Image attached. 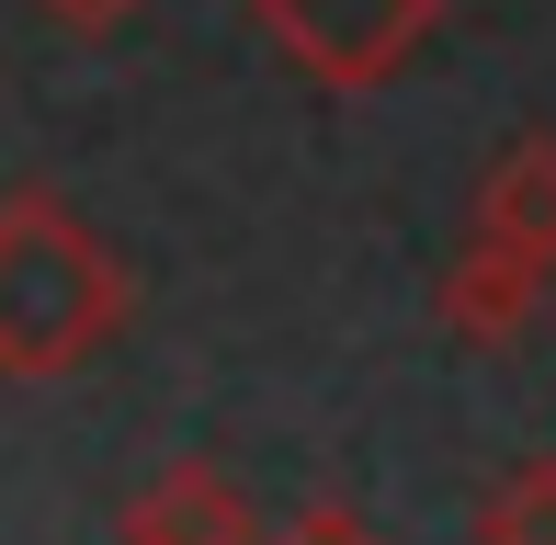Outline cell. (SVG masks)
Wrapping results in <instances>:
<instances>
[{"label":"cell","instance_id":"cell-1","mask_svg":"<svg viewBox=\"0 0 556 545\" xmlns=\"http://www.w3.org/2000/svg\"><path fill=\"white\" fill-rule=\"evenodd\" d=\"M125 330V262L46 182L0 193V376L46 386Z\"/></svg>","mask_w":556,"mask_h":545},{"label":"cell","instance_id":"cell-2","mask_svg":"<svg viewBox=\"0 0 556 545\" xmlns=\"http://www.w3.org/2000/svg\"><path fill=\"white\" fill-rule=\"evenodd\" d=\"M262 35L307 68L318 91H387L397 68L432 46L443 0H250Z\"/></svg>","mask_w":556,"mask_h":545},{"label":"cell","instance_id":"cell-8","mask_svg":"<svg viewBox=\"0 0 556 545\" xmlns=\"http://www.w3.org/2000/svg\"><path fill=\"white\" fill-rule=\"evenodd\" d=\"M46 12H58V23H80V35H114L137 0H46Z\"/></svg>","mask_w":556,"mask_h":545},{"label":"cell","instance_id":"cell-7","mask_svg":"<svg viewBox=\"0 0 556 545\" xmlns=\"http://www.w3.org/2000/svg\"><path fill=\"white\" fill-rule=\"evenodd\" d=\"M273 545H387V534H375L364 511H341V500H307L295 523H273Z\"/></svg>","mask_w":556,"mask_h":545},{"label":"cell","instance_id":"cell-5","mask_svg":"<svg viewBox=\"0 0 556 545\" xmlns=\"http://www.w3.org/2000/svg\"><path fill=\"white\" fill-rule=\"evenodd\" d=\"M477 239H500V251L556 272V137H522V148L489 160V182H477Z\"/></svg>","mask_w":556,"mask_h":545},{"label":"cell","instance_id":"cell-6","mask_svg":"<svg viewBox=\"0 0 556 545\" xmlns=\"http://www.w3.org/2000/svg\"><path fill=\"white\" fill-rule=\"evenodd\" d=\"M477 545H556V455H522L477 489Z\"/></svg>","mask_w":556,"mask_h":545},{"label":"cell","instance_id":"cell-3","mask_svg":"<svg viewBox=\"0 0 556 545\" xmlns=\"http://www.w3.org/2000/svg\"><path fill=\"white\" fill-rule=\"evenodd\" d=\"M432 307H443V330H466V341H522L534 307H545V262L500 251V239H466L454 272L432 284Z\"/></svg>","mask_w":556,"mask_h":545},{"label":"cell","instance_id":"cell-4","mask_svg":"<svg viewBox=\"0 0 556 545\" xmlns=\"http://www.w3.org/2000/svg\"><path fill=\"white\" fill-rule=\"evenodd\" d=\"M125 545H273V534L250 523V500L216 466H160V489H137L125 511Z\"/></svg>","mask_w":556,"mask_h":545}]
</instances>
